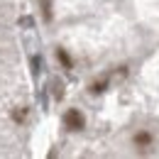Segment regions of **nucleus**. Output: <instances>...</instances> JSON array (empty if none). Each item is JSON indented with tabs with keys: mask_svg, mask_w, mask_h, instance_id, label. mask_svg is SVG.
Listing matches in <instances>:
<instances>
[{
	"mask_svg": "<svg viewBox=\"0 0 159 159\" xmlns=\"http://www.w3.org/2000/svg\"><path fill=\"white\" fill-rule=\"evenodd\" d=\"M64 127H69L74 132H81L86 127V118H83V113H81L79 108H69L64 113Z\"/></svg>",
	"mask_w": 159,
	"mask_h": 159,
	"instance_id": "obj_1",
	"label": "nucleus"
},
{
	"mask_svg": "<svg viewBox=\"0 0 159 159\" xmlns=\"http://www.w3.org/2000/svg\"><path fill=\"white\" fill-rule=\"evenodd\" d=\"M152 142H154V137H152V132L149 130H139V132H135V137H132V144L137 147V149H147V147H152Z\"/></svg>",
	"mask_w": 159,
	"mask_h": 159,
	"instance_id": "obj_2",
	"label": "nucleus"
},
{
	"mask_svg": "<svg viewBox=\"0 0 159 159\" xmlns=\"http://www.w3.org/2000/svg\"><path fill=\"white\" fill-rule=\"evenodd\" d=\"M57 57H59V61L64 64V69H71V57H69L64 49H59V52H57Z\"/></svg>",
	"mask_w": 159,
	"mask_h": 159,
	"instance_id": "obj_3",
	"label": "nucleus"
}]
</instances>
